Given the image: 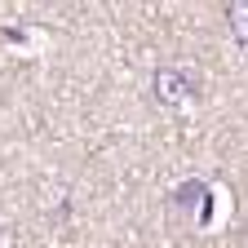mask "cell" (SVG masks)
Here are the masks:
<instances>
[{
    "label": "cell",
    "mask_w": 248,
    "mask_h": 248,
    "mask_svg": "<svg viewBox=\"0 0 248 248\" xmlns=\"http://www.w3.org/2000/svg\"><path fill=\"white\" fill-rule=\"evenodd\" d=\"M155 98L169 102V107H177V102L191 98V84H186L177 71H160V76H155Z\"/></svg>",
    "instance_id": "obj_1"
},
{
    "label": "cell",
    "mask_w": 248,
    "mask_h": 248,
    "mask_svg": "<svg viewBox=\"0 0 248 248\" xmlns=\"http://www.w3.org/2000/svg\"><path fill=\"white\" fill-rule=\"evenodd\" d=\"M226 22H231V36L239 45H248V0H235V5L226 9Z\"/></svg>",
    "instance_id": "obj_2"
}]
</instances>
